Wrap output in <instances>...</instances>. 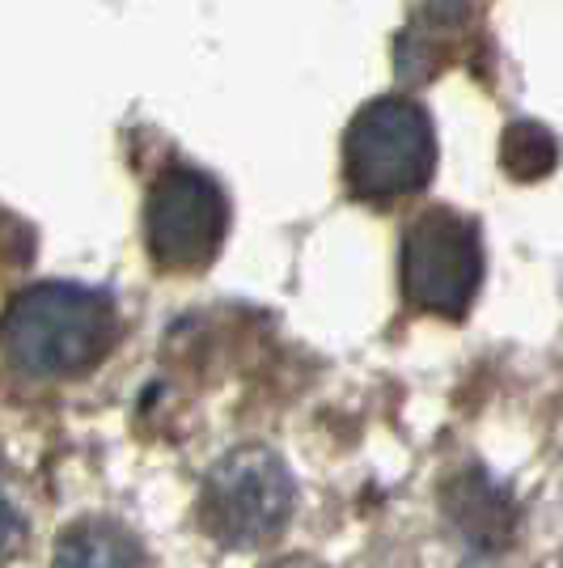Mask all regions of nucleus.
<instances>
[{"mask_svg":"<svg viewBox=\"0 0 563 568\" xmlns=\"http://www.w3.org/2000/svg\"><path fill=\"white\" fill-rule=\"evenodd\" d=\"M55 568H144V551L111 521H81L60 535Z\"/></svg>","mask_w":563,"mask_h":568,"instance_id":"7","label":"nucleus"},{"mask_svg":"<svg viewBox=\"0 0 563 568\" xmlns=\"http://www.w3.org/2000/svg\"><path fill=\"white\" fill-rule=\"evenodd\" d=\"M437 166L432 123L411 98L386 94L360 106L344 136V170L356 195L390 200L420 191Z\"/></svg>","mask_w":563,"mask_h":568,"instance_id":"2","label":"nucleus"},{"mask_svg":"<svg viewBox=\"0 0 563 568\" xmlns=\"http://www.w3.org/2000/svg\"><path fill=\"white\" fill-rule=\"evenodd\" d=\"M119 318L106 293L48 281L22 288L4 314V353L25 378H76L115 344Z\"/></svg>","mask_w":563,"mask_h":568,"instance_id":"1","label":"nucleus"},{"mask_svg":"<svg viewBox=\"0 0 563 568\" xmlns=\"http://www.w3.org/2000/svg\"><path fill=\"white\" fill-rule=\"evenodd\" d=\"M500 166L513 174L516 183H539L560 166V141L551 128L534 119H516L500 136Z\"/></svg>","mask_w":563,"mask_h":568,"instance_id":"8","label":"nucleus"},{"mask_svg":"<svg viewBox=\"0 0 563 568\" xmlns=\"http://www.w3.org/2000/svg\"><path fill=\"white\" fill-rule=\"evenodd\" d=\"M446 514L474 547L495 551V547H504L513 539V500H509L504 488H495L483 471H467L449 484Z\"/></svg>","mask_w":563,"mask_h":568,"instance_id":"6","label":"nucleus"},{"mask_svg":"<svg viewBox=\"0 0 563 568\" xmlns=\"http://www.w3.org/2000/svg\"><path fill=\"white\" fill-rule=\"evenodd\" d=\"M229 204L208 174L191 166L165 170L144 204V237L153 260L170 272H195L221 251Z\"/></svg>","mask_w":563,"mask_h":568,"instance_id":"5","label":"nucleus"},{"mask_svg":"<svg viewBox=\"0 0 563 568\" xmlns=\"http://www.w3.org/2000/svg\"><path fill=\"white\" fill-rule=\"evenodd\" d=\"M293 514V475L263 446H242L212 467L199 518L216 544L258 547L276 539Z\"/></svg>","mask_w":563,"mask_h":568,"instance_id":"3","label":"nucleus"},{"mask_svg":"<svg viewBox=\"0 0 563 568\" xmlns=\"http://www.w3.org/2000/svg\"><path fill=\"white\" fill-rule=\"evenodd\" d=\"M483 276L479 230L453 209H428L402 237V293L411 306L462 318Z\"/></svg>","mask_w":563,"mask_h":568,"instance_id":"4","label":"nucleus"},{"mask_svg":"<svg viewBox=\"0 0 563 568\" xmlns=\"http://www.w3.org/2000/svg\"><path fill=\"white\" fill-rule=\"evenodd\" d=\"M272 568H323V565H314V560H280V565Z\"/></svg>","mask_w":563,"mask_h":568,"instance_id":"9","label":"nucleus"}]
</instances>
